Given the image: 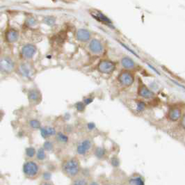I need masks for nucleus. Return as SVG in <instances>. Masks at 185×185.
Returning <instances> with one entry per match:
<instances>
[{
    "mask_svg": "<svg viewBox=\"0 0 185 185\" xmlns=\"http://www.w3.org/2000/svg\"><path fill=\"white\" fill-rule=\"evenodd\" d=\"M111 163L113 166L117 168V167L120 166V160L117 157H113L111 159Z\"/></svg>",
    "mask_w": 185,
    "mask_h": 185,
    "instance_id": "cd10ccee",
    "label": "nucleus"
},
{
    "mask_svg": "<svg viewBox=\"0 0 185 185\" xmlns=\"http://www.w3.org/2000/svg\"><path fill=\"white\" fill-rule=\"evenodd\" d=\"M5 38L6 41L10 42V43L17 41L19 38L18 31L13 28L9 29L5 33Z\"/></svg>",
    "mask_w": 185,
    "mask_h": 185,
    "instance_id": "9b49d317",
    "label": "nucleus"
},
{
    "mask_svg": "<svg viewBox=\"0 0 185 185\" xmlns=\"http://www.w3.org/2000/svg\"><path fill=\"white\" fill-rule=\"evenodd\" d=\"M44 22L49 26H52L55 24L56 18L53 16H47L44 18Z\"/></svg>",
    "mask_w": 185,
    "mask_h": 185,
    "instance_id": "a878e982",
    "label": "nucleus"
},
{
    "mask_svg": "<svg viewBox=\"0 0 185 185\" xmlns=\"http://www.w3.org/2000/svg\"><path fill=\"white\" fill-rule=\"evenodd\" d=\"M89 49L94 55H100L103 52V45L100 40L96 38L91 40L89 42Z\"/></svg>",
    "mask_w": 185,
    "mask_h": 185,
    "instance_id": "6e6552de",
    "label": "nucleus"
},
{
    "mask_svg": "<svg viewBox=\"0 0 185 185\" xmlns=\"http://www.w3.org/2000/svg\"><path fill=\"white\" fill-rule=\"evenodd\" d=\"M138 93L140 96H141L142 98L146 99L152 98L153 97L155 96L154 92L151 91L150 89H149L143 83H140L138 90Z\"/></svg>",
    "mask_w": 185,
    "mask_h": 185,
    "instance_id": "9d476101",
    "label": "nucleus"
},
{
    "mask_svg": "<svg viewBox=\"0 0 185 185\" xmlns=\"http://www.w3.org/2000/svg\"><path fill=\"white\" fill-rule=\"evenodd\" d=\"M36 155V159L38 160H39V161H43L46 158L45 150L42 148H40L38 150Z\"/></svg>",
    "mask_w": 185,
    "mask_h": 185,
    "instance_id": "412c9836",
    "label": "nucleus"
},
{
    "mask_svg": "<svg viewBox=\"0 0 185 185\" xmlns=\"http://www.w3.org/2000/svg\"><path fill=\"white\" fill-rule=\"evenodd\" d=\"M77 39L81 42H87L91 39V32L85 29H80L77 32Z\"/></svg>",
    "mask_w": 185,
    "mask_h": 185,
    "instance_id": "f8f14e48",
    "label": "nucleus"
},
{
    "mask_svg": "<svg viewBox=\"0 0 185 185\" xmlns=\"http://www.w3.org/2000/svg\"><path fill=\"white\" fill-rule=\"evenodd\" d=\"M29 126H30L32 129L38 130V129H40V127H41L40 122L38 120H36V119H32V120H31L29 122Z\"/></svg>",
    "mask_w": 185,
    "mask_h": 185,
    "instance_id": "b1692460",
    "label": "nucleus"
},
{
    "mask_svg": "<svg viewBox=\"0 0 185 185\" xmlns=\"http://www.w3.org/2000/svg\"><path fill=\"white\" fill-rule=\"evenodd\" d=\"M182 127L184 128V116L182 117Z\"/></svg>",
    "mask_w": 185,
    "mask_h": 185,
    "instance_id": "c9c22d12",
    "label": "nucleus"
},
{
    "mask_svg": "<svg viewBox=\"0 0 185 185\" xmlns=\"http://www.w3.org/2000/svg\"><path fill=\"white\" fill-rule=\"evenodd\" d=\"M89 185H100L97 182H92Z\"/></svg>",
    "mask_w": 185,
    "mask_h": 185,
    "instance_id": "f704fd0d",
    "label": "nucleus"
},
{
    "mask_svg": "<svg viewBox=\"0 0 185 185\" xmlns=\"http://www.w3.org/2000/svg\"><path fill=\"white\" fill-rule=\"evenodd\" d=\"M98 67L100 72L104 74H111L116 70V64L109 60L101 61Z\"/></svg>",
    "mask_w": 185,
    "mask_h": 185,
    "instance_id": "20e7f679",
    "label": "nucleus"
},
{
    "mask_svg": "<svg viewBox=\"0 0 185 185\" xmlns=\"http://www.w3.org/2000/svg\"><path fill=\"white\" fill-rule=\"evenodd\" d=\"M42 177H43V179L46 180V181L49 180L51 178V173L49 172H45L43 174H42Z\"/></svg>",
    "mask_w": 185,
    "mask_h": 185,
    "instance_id": "c756f323",
    "label": "nucleus"
},
{
    "mask_svg": "<svg viewBox=\"0 0 185 185\" xmlns=\"http://www.w3.org/2000/svg\"><path fill=\"white\" fill-rule=\"evenodd\" d=\"M130 185H145L143 180L141 177H134L130 180Z\"/></svg>",
    "mask_w": 185,
    "mask_h": 185,
    "instance_id": "aec40b11",
    "label": "nucleus"
},
{
    "mask_svg": "<svg viewBox=\"0 0 185 185\" xmlns=\"http://www.w3.org/2000/svg\"><path fill=\"white\" fill-rule=\"evenodd\" d=\"M19 73L22 76L29 77L32 74V69H31V67L28 64H24H24H20L19 66Z\"/></svg>",
    "mask_w": 185,
    "mask_h": 185,
    "instance_id": "dca6fc26",
    "label": "nucleus"
},
{
    "mask_svg": "<svg viewBox=\"0 0 185 185\" xmlns=\"http://www.w3.org/2000/svg\"><path fill=\"white\" fill-rule=\"evenodd\" d=\"M4 116V113L2 112V111H0V119L2 118V117Z\"/></svg>",
    "mask_w": 185,
    "mask_h": 185,
    "instance_id": "e433bc0d",
    "label": "nucleus"
},
{
    "mask_svg": "<svg viewBox=\"0 0 185 185\" xmlns=\"http://www.w3.org/2000/svg\"><path fill=\"white\" fill-rule=\"evenodd\" d=\"M27 157L29 158H33L36 154V150L33 147H29L26 149L25 151Z\"/></svg>",
    "mask_w": 185,
    "mask_h": 185,
    "instance_id": "393cba45",
    "label": "nucleus"
},
{
    "mask_svg": "<svg viewBox=\"0 0 185 185\" xmlns=\"http://www.w3.org/2000/svg\"><path fill=\"white\" fill-rule=\"evenodd\" d=\"M37 52V48L34 45L27 44L22 47L21 49L22 56L27 59H30L33 58Z\"/></svg>",
    "mask_w": 185,
    "mask_h": 185,
    "instance_id": "423d86ee",
    "label": "nucleus"
},
{
    "mask_svg": "<svg viewBox=\"0 0 185 185\" xmlns=\"http://www.w3.org/2000/svg\"><path fill=\"white\" fill-rule=\"evenodd\" d=\"M40 168L37 163L33 161H26L23 165V173L28 178H34L39 174Z\"/></svg>",
    "mask_w": 185,
    "mask_h": 185,
    "instance_id": "f03ea898",
    "label": "nucleus"
},
{
    "mask_svg": "<svg viewBox=\"0 0 185 185\" xmlns=\"http://www.w3.org/2000/svg\"><path fill=\"white\" fill-rule=\"evenodd\" d=\"M91 14L93 18H95L96 20H98L99 22H100L101 23L105 24H111V20L108 18V17L106 16L105 15H104L102 12H100V11L92 10L91 11Z\"/></svg>",
    "mask_w": 185,
    "mask_h": 185,
    "instance_id": "1a4fd4ad",
    "label": "nucleus"
},
{
    "mask_svg": "<svg viewBox=\"0 0 185 185\" xmlns=\"http://www.w3.org/2000/svg\"><path fill=\"white\" fill-rule=\"evenodd\" d=\"M92 100H93V98H86V99H85L84 101H83V103H84L85 105H89V104H91L92 102Z\"/></svg>",
    "mask_w": 185,
    "mask_h": 185,
    "instance_id": "7c9ffc66",
    "label": "nucleus"
},
{
    "mask_svg": "<svg viewBox=\"0 0 185 185\" xmlns=\"http://www.w3.org/2000/svg\"><path fill=\"white\" fill-rule=\"evenodd\" d=\"M135 106H136L135 109H136V111L137 112H142L146 108V104L143 101H135Z\"/></svg>",
    "mask_w": 185,
    "mask_h": 185,
    "instance_id": "4be33fe9",
    "label": "nucleus"
},
{
    "mask_svg": "<svg viewBox=\"0 0 185 185\" xmlns=\"http://www.w3.org/2000/svg\"><path fill=\"white\" fill-rule=\"evenodd\" d=\"M40 134L44 139H47L49 137L55 136L56 134L55 128L52 127H40Z\"/></svg>",
    "mask_w": 185,
    "mask_h": 185,
    "instance_id": "4468645a",
    "label": "nucleus"
},
{
    "mask_svg": "<svg viewBox=\"0 0 185 185\" xmlns=\"http://www.w3.org/2000/svg\"><path fill=\"white\" fill-rule=\"evenodd\" d=\"M40 185H52V184L51 183H49V182H42V183L40 184Z\"/></svg>",
    "mask_w": 185,
    "mask_h": 185,
    "instance_id": "72a5a7b5",
    "label": "nucleus"
},
{
    "mask_svg": "<svg viewBox=\"0 0 185 185\" xmlns=\"http://www.w3.org/2000/svg\"><path fill=\"white\" fill-rule=\"evenodd\" d=\"M80 164L76 158H69L63 162L62 171L67 177L73 178L80 172Z\"/></svg>",
    "mask_w": 185,
    "mask_h": 185,
    "instance_id": "f257e3e1",
    "label": "nucleus"
},
{
    "mask_svg": "<svg viewBox=\"0 0 185 185\" xmlns=\"http://www.w3.org/2000/svg\"><path fill=\"white\" fill-rule=\"evenodd\" d=\"M182 111L179 108H173L168 112V118L171 121H177L181 118Z\"/></svg>",
    "mask_w": 185,
    "mask_h": 185,
    "instance_id": "2eb2a0df",
    "label": "nucleus"
},
{
    "mask_svg": "<svg viewBox=\"0 0 185 185\" xmlns=\"http://www.w3.org/2000/svg\"><path fill=\"white\" fill-rule=\"evenodd\" d=\"M92 146V141L90 139L83 140L78 144L77 147V152L80 155H84L90 150Z\"/></svg>",
    "mask_w": 185,
    "mask_h": 185,
    "instance_id": "0eeeda50",
    "label": "nucleus"
},
{
    "mask_svg": "<svg viewBox=\"0 0 185 185\" xmlns=\"http://www.w3.org/2000/svg\"><path fill=\"white\" fill-rule=\"evenodd\" d=\"M75 107H76V109H77V110L78 111L82 112V111H84L86 105H84V103H83V102H77L75 105Z\"/></svg>",
    "mask_w": 185,
    "mask_h": 185,
    "instance_id": "c85d7f7f",
    "label": "nucleus"
},
{
    "mask_svg": "<svg viewBox=\"0 0 185 185\" xmlns=\"http://www.w3.org/2000/svg\"><path fill=\"white\" fill-rule=\"evenodd\" d=\"M105 185H111V184H105Z\"/></svg>",
    "mask_w": 185,
    "mask_h": 185,
    "instance_id": "4c0bfd02",
    "label": "nucleus"
},
{
    "mask_svg": "<svg viewBox=\"0 0 185 185\" xmlns=\"http://www.w3.org/2000/svg\"><path fill=\"white\" fill-rule=\"evenodd\" d=\"M36 20L34 18H31L28 20V24L32 26L34 25V24H36Z\"/></svg>",
    "mask_w": 185,
    "mask_h": 185,
    "instance_id": "2f4dec72",
    "label": "nucleus"
},
{
    "mask_svg": "<svg viewBox=\"0 0 185 185\" xmlns=\"http://www.w3.org/2000/svg\"><path fill=\"white\" fill-rule=\"evenodd\" d=\"M15 64L12 58L4 56L0 58V71L4 73H11L15 69Z\"/></svg>",
    "mask_w": 185,
    "mask_h": 185,
    "instance_id": "7ed1b4c3",
    "label": "nucleus"
},
{
    "mask_svg": "<svg viewBox=\"0 0 185 185\" xmlns=\"http://www.w3.org/2000/svg\"><path fill=\"white\" fill-rule=\"evenodd\" d=\"M95 156H96L98 159H102L106 155V150L102 147H98L96 148L94 152Z\"/></svg>",
    "mask_w": 185,
    "mask_h": 185,
    "instance_id": "6ab92c4d",
    "label": "nucleus"
},
{
    "mask_svg": "<svg viewBox=\"0 0 185 185\" xmlns=\"http://www.w3.org/2000/svg\"><path fill=\"white\" fill-rule=\"evenodd\" d=\"M71 185H89V182L86 178L78 177L74 180Z\"/></svg>",
    "mask_w": 185,
    "mask_h": 185,
    "instance_id": "5701e85b",
    "label": "nucleus"
},
{
    "mask_svg": "<svg viewBox=\"0 0 185 185\" xmlns=\"http://www.w3.org/2000/svg\"><path fill=\"white\" fill-rule=\"evenodd\" d=\"M118 82L124 86H130L134 82V77L129 71H122L118 75Z\"/></svg>",
    "mask_w": 185,
    "mask_h": 185,
    "instance_id": "39448f33",
    "label": "nucleus"
},
{
    "mask_svg": "<svg viewBox=\"0 0 185 185\" xmlns=\"http://www.w3.org/2000/svg\"><path fill=\"white\" fill-rule=\"evenodd\" d=\"M45 151H52L54 149V144L50 141H46L43 144V148Z\"/></svg>",
    "mask_w": 185,
    "mask_h": 185,
    "instance_id": "bb28decb",
    "label": "nucleus"
},
{
    "mask_svg": "<svg viewBox=\"0 0 185 185\" xmlns=\"http://www.w3.org/2000/svg\"><path fill=\"white\" fill-rule=\"evenodd\" d=\"M88 128H89V130H93L96 128V125L93 123H90L88 124Z\"/></svg>",
    "mask_w": 185,
    "mask_h": 185,
    "instance_id": "473e14b6",
    "label": "nucleus"
},
{
    "mask_svg": "<svg viewBox=\"0 0 185 185\" xmlns=\"http://www.w3.org/2000/svg\"><path fill=\"white\" fill-rule=\"evenodd\" d=\"M121 64L125 69H132L135 66L134 61L129 56H125L122 58Z\"/></svg>",
    "mask_w": 185,
    "mask_h": 185,
    "instance_id": "f3484780",
    "label": "nucleus"
},
{
    "mask_svg": "<svg viewBox=\"0 0 185 185\" xmlns=\"http://www.w3.org/2000/svg\"><path fill=\"white\" fill-rule=\"evenodd\" d=\"M28 98L31 102L37 104L41 100V94L37 89H31L28 92Z\"/></svg>",
    "mask_w": 185,
    "mask_h": 185,
    "instance_id": "ddd939ff",
    "label": "nucleus"
},
{
    "mask_svg": "<svg viewBox=\"0 0 185 185\" xmlns=\"http://www.w3.org/2000/svg\"><path fill=\"white\" fill-rule=\"evenodd\" d=\"M56 141L61 143H66L69 141L68 136L63 132H58L56 134Z\"/></svg>",
    "mask_w": 185,
    "mask_h": 185,
    "instance_id": "a211bd4d",
    "label": "nucleus"
}]
</instances>
